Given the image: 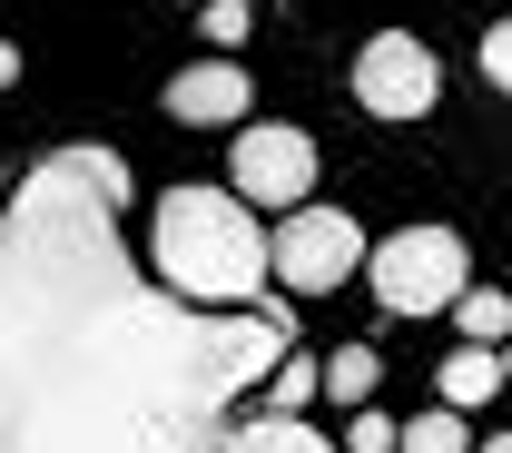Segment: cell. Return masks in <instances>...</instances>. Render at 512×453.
Here are the masks:
<instances>
[{"label": "cell", "instance_id": "1", "mask_svg": "<svg viewBox=\"0 0 512 453\" xmlns=\"http://www.w3.org/2000/svg\"><path fill=\"white\" fill-rule=\"evenodd\" d=\"M286 316L178 306L128 257V168L50 148L0 197V453H217Z\"/></svg>", "mask_w": 512, "mask_h": 453}, {"label": "cell", "instance_id": "2", "mask_svg": "<svg viewBox=\"0 0 512 453\" xmlns=\"http://www.w3.org/2000/svg\"><path fill=\"white\" fill-rule=\"evenodd\" d=\"M148 276L178 296V306H207V316H247L266 296V227L256 207H237L227 188H158L148 207Z\"/></svg>", "mask_w": 512, "mask_h": 453}, {"label": "cell", "instance_id": "3", "mask_svg": "<svg viewBox=\"0 0 512 453\" xmlns=\"http://www.w3.org/2000/svg\"><path fill=\"white\" fill-rule=\"evenodd\" d=\"M365 286H375L384 316H444L453 296L473 286V247L453 227H394L375 257H365Z\"/></svg>", "mask_w": 512, "mask_h": 453}, {"label": "cell", "instance_id": "4", "mask_svg": "<svg viewBox=\"0 0 512 453\" xmlns=\"http://www.w3.org/2000/svg\"><path fill=\"white\" fill-rule=\"evenodd\" d=\"M355 266H365V227L345 207H286V227L266 237V276L286 296H335Z\"/></svg>", "mask_w": 512, "mask_h": 453}, {"label": "cell", "instance_id": "5", "mask_svg": "<svg viewBox=\"0 0 512 453\" xmlns=\"http://www.w3.org/2000/svg\"><path fill=\"white\" fill-rule=\"evenodd\" d=\"M227 197L237 207H306L316 197V138L286 119H247L237 158H227Z\"/></svg>", "mask_w": 512, "mask_h": 453}, {"label": "cell", "instance_id": "6", "mask_svg": "<svg viewBox=\"0 0 512 453\" xmlns=\"http://www.w3.org/2000/svg\"><path fill=\"white\" fill-rule=\"evenodd\" d=\"M355 99H365L375 119H424V109L444 99V69H434V50H424L414 30H375V40L355 50Z\"/></svg>", "mask_w": 512, "mask_h": 453}, {"label": "cell", "instance_id": "7", "mask_svg": "<svg viewBox=\"0 0 512 453\" xmlns=\"http://www.w3.org/2000/svg\"><path fill=\"white\" fill-rule=\"evenodd\" d=\"M168 119H188V129H247L256 119V79L237 60H188L168 79Z\"/></svg>", "mask_w": 512, "mask_h": 453}, {"label": "cell", "instance_id": "8", "mask_svg": "<svg viewBox=\"0 0 512 453\" xmlns=\"http://www.w3.org/2000/svg\"><path fill=\"white\" fill-rule=\"evenodd\" d=\"M503 394V355L493 345H453L444 365H434V404L444 414H473V404H493Z\"/></svg>", "mask_w": 512, "mask_h": 453}, {"label": "cell", "instance_id": "9", "mask_svg": "<svg viewBox=\"0 0 512 453\" xmlns=\"http://www.w3.org/2000/svg\"><path fill=\"white\" fill-rule=\"evenodd\" d=\"M375 385H384V355H375V345H335V355L316 365V394H325V404H345V414H365Z\"/></svg>", "mask_w": 512, "mask_h": 453}, {"label": "cell", "instance_id": "10", "mask_svg": "<svg viewBox=\"0 0 512 453\" xmlns=\"http://www.w3.org/2000/svg\"><path fill=\"white\" fill-rule=\"evenodd\" d=\"M217 453H335V444H325L306 414H256V424H227Z\"/></svg>", "mask_w": 512, "mask_h": 453}, {"label": "cell", "instance_id": "11", "mask_svg": "<svg viewBox=\"0 0 512 453\" xmlns=\"http://www.w3.org/2000/svg\"><path fill=\"white\" fill-rule=\"evenodd\" d=\"M453 325H463V345H493V355H503L512 296H503V286H463V296H453Z\"/></svg>", "mask_w": 512, "mask_h": 453}, {"label": "cell", "instance_id": "12", "mask_svg": "<svg viewBox=\"0 0 512 453\" xmlns=\"http://www.w3.org/2000/svg\"><path fill=\"white\" fill-rule=\"evenodd\" d=\"M394 453H473V434H463V414H414V424H394Z\"/></svg>", "mask_w": 512, "mask_h": 453}, {"label": "cell", "instance_id": "13", "mask_svg": "<svg viewBox=\"0 0 512 453\" xmlns=\"http://www.w3.org/2000/svg\"><path fill=\"white\" fill-rule=\"evenodd\" d=\"M306 404H316V355H296V345H286V355H276V375H266V414H306Z\"/></svg>", "mask_w": 512, "mask_h": 453}, {"label": "cell", "instance_id": "14", "mask_svg": "<svg viewBox=\"0 0 512 453\" xmlns=\"http://www.w3.org/2000/svg\"><path fill=\"white\" fill-rule=\"evenodd\" d=\"M335 453H394V414H345V434H335Z\"/></svg>", "mask_w": 512, "mask_h": 453}, {"label": "cell", "instance_id": "15", "mask_svg": "<svg viewBox=\"0 0 512 453\" xmlns=\"http://www.w3.org/2000/svg\"><path fill=\"white\" fill-rule=\"evenodd\" d=\"M197 20H207V40H217V50H237V40L256 30V10H247V0H207Z\"/></svg>", "mask_w": 512, "mask_h": 453}, {"label": "cell", "instance_id": "16", "mask_svg": "<svg viewBox=\"0 0 512 453\" xmlns=\"http://www.w3.org/2000/svg\"><path fill=\"white\" fill-rule=\"evenodd\" d=\"M483 79H493V89L512 99V10L493 20V30H483Z\"/></svg>", "mask_w": 512, "mask_h": 453}, {"label": "cell", "instance_id": "17", "mask_svg": "<svg viewBox=\"0 0 512 453\" xmlns=\"http://www.w3.org/2000/svg\"><path fill=\"white\" fill-rule=\"evenodd\" d=\"M0 89H20V40H0Z\"/></svg>", "mask_w": 512, "mask_h": 453}, {"label": "cell", "instance_id": "18", "mask_svg": "<svg viewBox=\"0 0 512 453\" xmlns=\"http://www.w3.org/2000/svg\"><path fill=\"white\" fill-rule=\"evenodd\" d=\"M473 453H512V434H483V444H473Z\"/></svg>", "mask_w": 512, "mask_h": 453}, {"label": "cell", "instance_id": "19", "mask_svg": "<svg viewBox=\"0 0 512 453\" xmlns=\"http://www.w3.org/2000/svg\"><path fill=\"white\" fill-rule=\"evenodd\" d=\"M503 385H512V345H503Z\"/></svg>", "mask_w": 512, "mask_h": 453}, {"label": "cell", "instance_id": "20", "mask_svg": "<svg viewBox=\"0 0 512 453\" xmlns=\"http://www.w3.org/2000/svg\"><path fill=\"white\" fill-rule=\"evenodd\" d=\"M188 10H207V0H188Z\"/></svg>", "mask_w": 512, "mask_h": 453}]
</instances>
